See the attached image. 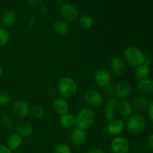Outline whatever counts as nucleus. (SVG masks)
Masks as SVG:
<instances>
[{"label":"nucleus","mask_w":153,"mask_h":153,"mask_svg":"<svg viewBox=\"0 0 153 153\" xmlns=\"http://www.w3.org/2000/svg\"><path fill=\"white\" fill-rule=\"evenodd\" d=\"M88 153H105L102 148L99 147H94L91 148Z\"/></svg>","instance_id":"c9c22d12"},{"label":"nucleus","mask_w":153,"mask_h":153,"mask_svg":"<svg viewBox=\"0 0 153 153\" xmlns=\"http://www.w3.org/2000/svg\"><path fill=\"white\" fill-rule=\"evenodd\" d=\"M54 153H72V150L68 145L65 143H59L55 148Z\"/></svg>","instance_id":"7c9ffc66"},{"label":"nucleus","mask_w":153,"mask_h":153,"mask_svg":"<svg viewBox=\"0 0 153 153\" xmlns=\"http://www.w3.org/2000/svg\"><path fill=\"white\" fill-rule=\"evenodd\" d=\"M57 90L63 98H72L77 93L78 85L75 79L70 76H65L59 80Z\"/></svg>","instance_id":"f03ea898"},{"label":"nucleus","mask_w":153,"mask_h":153,"mask_svg":"<svg viewBox=\"0 0 153 153\" xmlns=\"http://www.w3.org/2000/svg\"><path fill=\"white\" fill-rule=\"evenodd\" d=\"M119 100L116 97L110 98L102 108V113L105 120L111 121L114 119L115 113L117 112V105Z\"/></svg>","instance_id":"9b49d317"},{"label":"nucleus","mask_w":153,"mask_h":153,"mask_svg":"<svg viewBox=\"0 0 153 153\" xmlns=\"http://www.w3.org/2000/svg\"><path fill=\"white\" fill-rule=\"evenodd\" d=\"M3 73H4V71H3V67H1V64H0V77H1V76H2Z\"/></svg>","instance_id":"ea45409f"},{"label":"nucleus","mask_w":153,"mask_h":153,"mask_svg":"<svg viewBox=\"0 0 153 153\" xmlns=\"http://www.w3.org/2000/svg\"><path fill=\"white\" fill-rule=\"evenodd\" d=\"M134 75H135V77L137 79H139V80L148 79V77L150 75V67H149V65L143 64L141 65L138 66L137 67H136Z\"/></svg>","instance_id":"5701e85b"},{"label":"nucleus","mask_w":153,"mask_h":153,"mask_svg":"<svg viewBox=\"0 0 153 153\" xmlns=\"http://www.w3.org/2000/svg\"><path fill=\"white\" fill-rule=\"evenodd\" d=\"M17 153H20V152H17Z\"/></svg>","instance_id":"a19ab883"},{"label":"nucleus","mask_w":153,"mask_h":153,"mask_svg":"<svg viewBox=\"0 0 153 153\" xmlns=\"http://www.w3.org/2000/svg\"><path fill=\"white\" fill-rule=\"evenodd\" d=\"M40 12L43 14H45V13H47V8L46 7H41L40 6Z\"/></svg>","instance_id":"58836bf2"},{"label":"nucleus","mask_w":153,"mask_h":153,"mask_svg":"<svg viewBox=\"0 0 153 153\" xmlns=\"http://www.w3.org/2000/svg\"><path fill=\"white\" fill-rule=\"evenodd\" d=\"M148 103H149V100L147 99L144 98V97H137L134 99L133 101V107L135 108L137 110L139 111H143L145 109L147 108Z\"/></svg>","instance_id":"393cba45"},{"label":"nucleus","mask_w":153,"mask_h":153,"mask_svg":"<svg viewBox=\"0 0 153 153\" xmlns=\"http://www.w3.org/2000/svg\"><path fill=\"white\" fill-rule=\"evenodd\" d=\"M70 140L75 145H83L88 140V133L85 130L76 128L72 131Z\"/></svg>","instance_id":"2eb2a0df"},{"label":"nucleus","mask_w":153,"mask_h":153,"mask_svg":"<svg viewBox=\"0 0 153 153\" xmlns=\"http://www.w3.org/2000/svg\"><path fill=\"white\" fill-rule=\"evenodd\" d=\"M61 15L66 22H74L79 18V10L76 6L70 3H64L60 9Z\"/></svg>","instance_id":"6e6552de"},{"label":"nucleus","mask_w":153,"mask_h":153,"mask_svg":"<svg viewBox=\"0 0 153 153\" xmlns=\"http://www.w3.org/2000/svg\"><path fill=\"white\" fill-rule=\"evenodd\" d=\"M16 132L22 137H28L34 133V127L27 121H21L16 125Z\"/></svg>","instance_id":"dca6fc26"},{"label":"nucleus","mask_w":153,"mask_h":153,"mask_svg":"<svg viewBox=\"0 0 153 153\" xmlns=\"http://www.w3.org/2000/svg\"><path fill=\"white\" fill-rule=\"evenodd\" d=\"M12 101V97L7 91H0V106H5Z\"/></svg>","instance_id":"c85d7f7f"},{"label":"nucleus","mask_w":153,"mask_h":153,"mask_svg":"<svg viewBox=\"0 0 153 153\" xmlns=\"http://www.w3.org/2000/svg\"><path fill=\"white\" fill-rule=\"evenodd\" d=\"M79 24L82 29L88 30L94 25V19L88 14H83L79 18Z\"/></svg>","instance_id":"b1692460"},{"label":"nucleus","mask_w":153,"mask_h":153,"mask_svg":"<svg viewBox=\"0 0 153 153\" xmlns=\"http://www.w3.org/2000/svg\"><path fill=\"white\" fill-rule=\"evenodd\" d=\"M131 92V86L126 81H120L115 85V97L119 100L128 98Z\"/></svg>","instance_id":"9d476101"},{"label":"nucleus","mask_w":153,"mask_h":153,"mask_svg":"<svg viewBox=\"0 0 153 153\" xmlns=\"http://www.w3.org/2000/svg\"><path fill=\"white\" fill-rule=\"evenodd\" d=\"M110 146L113 153H128L131 149L129 141L122 136L114 137L111 141Z\"/></svg>","instance_id":"423d86ee"},{"label":"nucleus","mask_w":153,"mask_h":153,"mask_svg":"<svg viewBox=\"0 0 153 153\" xmlns=\"http://www.w3.org/2000/svg\"><path fill=\"white\" fill-rule=\"evenodd\" d=\"M16 14L13 10H7L2 13L0 17V22L4 27H10L15 23Z\"/></svg>","instance_id":"aec40b11"},{"label":"nucleus","mask_w":153,"mask_h":153,"mask_svg":"<svg viewBox=\"0 0 153 153\" xmlns=\"http://www.w3.org/2000/svg\"><path fill=\"white\" fill-rule=\"evenodd\" d=\"M75 126L76 128L88 130L94 125L95 121V114L93 110L89 108H83L78 112L76 117Z\"/></svg>","instance_id":"7ed1b4c3"},{"label":"nucleus","mask_w":153,"mask_h":153,"mask_svg":"<svg viewBox=\"0 0 153 153\" xmlns=\"http://www.w3.org/2000/svg\"><path fill=\"white\" fill-rule=\"evenodd\" d=\"M125 126L130 134L137 135L144 131L146 128V120L141 114L131 115L126 121Z\"/></svg>","instance_id":"20e7f679"},{"label":"nucleus","mask_w":153,"mask_h":153,"mask_svg":"<svg viewBox=\"0 0 153 153\" xmlns=\"http://www.w3.org/2000/svg\"><path fill=\"white\" fill-rule=\"evenodd\" d=\"M0 153H12V150L5 145L0 144Z\"/></svg>","instance_id":"f704fd0d"},{"label":"nucleus","mask_w":153,"mask_h":153,"mask_svg":"<svg viewBox=\"0 0 153 153\" xmlns=\"http://www.w3.org/2000/svg\"><path fill=\"white\" fill-rule=\"evenodd\" d=\"M52 107L57 114L64 115L66 114L70 111V105L67 100L63 97H57L52 102Z\"/></svg>","instance_id":"4468645a"},{"label":"nucleus","mask_w":153,"mask_h":153,"mask_svg":"<svg viewBox=\"0 0 153 153\" xmlns=\"http://www.w3.org/2000/svg\"><path fill=\"white\" fill-rule=\"evenodd\" d=\"M7 147L11 150H16L19 149L22 144V137L19 134L15 132L13 134H10L7 137Z\"/></svg>","instance_id":"412c9836"},{"label":"nucleus","mask_w":153,"mask_h":153,"mask_svg":"<svg viewBox=\"0 0 153 153\" xmlns=\"http://www.w3.org/2000/svg\"><path fill=\"white\" fill-rule=\"evenodd\" d=\"M110 67L112 73L117 77L125 76L127 72V65L121 58L114 57L111 59Z\"/></svg>","instance_id":"1a4fd4ad"},{"label":"nucleus","mask_w":153,"mask_h":153,"mask_svg":"<svg viewBox=\"0 0 153 153\" xmlns=\"http://www.w3.org/2000/svg\"><path fill=\"white\" fill-rule=\"evenodd\" d=\"M52 28L56 34L59 36H64L68 34L70 31V25L68 22L64 19H57L52 24Z\"/></svg>","instance_id":"a211bd4d"},{"label":"nucleus","mask_w":153,"mask_h":153,"mask_svg":"<svg viewBox=\"0 0 153 153\" xmlns=\"http://www.w3.org/2000/svg\"><path fill=\"white\" fill-rule=\"evenodd\" d=\"M125 128V124L123 121L120 119H113L112 120L108 121V123L106 126V130L108 133L111 135L118 136L123 133Z\"/></svg>","instance_id":"ddd939ff"},{"label":"nucleus","mask_w":153,"mask_h":153,"mask_svg":"<svg viewBox=\"0 0 153 153\" xmlns=\"http://www.w3.org/2000/svg\"><path fill=\"white\" fill-rule=\"evenodd\" d=\"M146 57L138 47L129 46L123 52V61L130 67H137L144 63Z\"/></svg>","instance_id":"f257e3e1"},{"label":"nucleus","mask_w":153,"mask_h":153,"mask_svg":"<svg viewBox=\"0 0 153 153\" xmlns=\"http://www.w3.org/2000/svg\"><path fill=\"white\" fill-rule=\"evenodd\" d=\"M58 94V90L55 88H50L47 90L46 91V95L49 97V98H55L57 97V94Z\"/></svg>","instance_id":"72a5a7b5"},{"label":"nucleus","mask_w":153,"mask_h":153,"mask_svg":"<svg viewBox=\"0 0 153 153\" xmlns=\"http://www.w3.org/2000/svg\"><path fill=\"white\" fill-rule=\"evenodd\" d=\"M1 125L6 128H11L15 125V120L13 116L10 114L4 115L1 118Z\"/></svg>","instance_id":"bb28decb"},{"label":"nucleus","mask_w":153,"mask_h":153,"mask_svg":"<svg viewBox=\"0 0 153 153\" xmlns=\"http://www.w3.org/2000/svg\"><path fill=\"white\" fill-rule=\"evenodd\" d=\"M35 21H36V16H32L29 20V25H33L34 22H35Z\"/></svg>","instance_id":"4c0bfd02"},{"label":"nucleus","mask_w":153,"mask_h":153,"mask_svg":"<svg viewBox=\"0 0 153 153\" xmlns=\"http://www.w3.org/2000/svg\"><path fill=\"white\" fill-rule=\"evenodd\" d=\"M117 111L123 117H128L133 113V106L126 100H119L117 105Z\"/></svg>","instance_id":"6ab92c4d"},{"label":"nucleus","mask_w":153,"mask_h":153,"mask_svg":"<svg viewBox=\"0 0 153 153\" xmlns=\"http://www.w3.org/2000/svg\"><path fill=\"white\" fill-rule=\"evenodd\" d=\"M94 81L98 86L103 88L111 83V75L105 69H98L94 73Z\"/></svg>","instance_id":"f8f14e48"},{"label":"nucleus","mask_w":153,"mask_h":153,"mask_svg":"<svg viewBox=\"0 0 153 153\" xmlns=\"http://www.w3.org/2000/svg\"><path fill=\"white\" fill-rule=\"evenodd\" d=\"M31 114L35 119H42L46 115V111H45V109L42 106L35 105L31 108Z\"/></svg>","instance_id":"a878e982"},{"label":"nucleus","mask_w":153,"mask_h":153,"mask_svg":"<svg viewBox=\"0 0 153 153\" xmlns=\"http://www.w3.org/2000/svg\"><path fill=\"white\" fill-rule=\"evenodd\" d=\"M28 5L32 7H39L41 6L43 0H25Z\"/></svg>","instance_id":"473e14b6"},{"label":"nucleus","mask_w":153,"mask_h":153,"mask_svg":"<svg viewBox=\"0 0 153 153\" xmlns=\"http://www.w3.org/2000/svg\"><path fill=\"white\" fill-rule=\"evenodd\" d=\"M137 90L143 95H150L153 94V81L149 79L139 80L137 84Z\"/></svg>","instance_id":"f3484780"},{"label":"nucleus","mask_w":153,"mask_h":153,"mask_svg":"<svg viewBox=\"0 0 153 153\" xmlns=\"http://www.w3.org/2000/svg\"><path fill=\"white\" fill-rule=\"evenodd\" d=\"M84 101L89 107L98 108L102 103L103 97L98 91L90 89L84 94Z\"/></svg>","instance_id":"0eeeda50"},{"label":"nucleus","mask_w":153,"mask_h":153,"mask_svg":"<svg viewBox=\"0 0 153 153\" xmlns=\"http://www.w3.org/2000/svg\"><path fill=\"white\" fill-rule=\"evenodd\" d=\"M102 91L104 94L109 98L115 97V85H114L112 83H110L103 87Z\"/></svg>","instance_id":"c756f323"},{"label":"nucleus","mask_w":153,"mask_h":153,"mask_svg":"<svg viewBox=\"0 0 153 153\" xmlns=\"http://www.w3.org/2000/svg\"><path fill=\"white\" fill-rule=\"evenodd\" d=\"M10 40V33L6 28H0V47L4 46Z\"/></svg>","instance_id":"cd10ccee"},{"label":"nucleus","mask_w":153,"mask_h":153,"mask_svg":"<svg viewBox=\"0 0 153 153\" xmlns=\"http://www.w3.org/2000/svg\"><path fill=\"white\" fill-rule=\"evenodd\" d=\"M147 115L149 119L153 123V100H149L147 106Z\"/></svg>","instance_id":"2f4dec72"},{"label":"nucleus","mask_w":153,"mask_h":153,"mask_svg":"<svg viewBox=\"0 0 153 153\" xmlns=\"http://www.w3.org/2000/svg\"><path fill=\"white\" fill-rule=\"evenodd\" d=\"M11 110L15 116L23 119L31 114V107L25 100H17L12 103Z\"/></svg>","instance_id":"39448f33"},{"label":"nucleus","mask_w":153,"mask_h":153,"mask_svg":"<svg viewBox=\"0 0 153 153\" xmlns=\"http://www.w3.org/2000/svg\"><path fill=\"white\" fill-rule=\"evenodd\" d=\"M147 144L149 147L153 150V133L149 134L147 138Z\"/></svg>","instance_id":"e433bc0d"},{"label":"nucleus","mask_w":153,"mask_h":153,"mask_svg":"<svg viewBox=\"0 0 153 153\" xmlns=\"http://www.w3.org/2000/svg\"><path fill=\"white\" fill-rule=\"evenodd\" d=\"M76 117L73 114L68 112L67 114L60 116L59 123L64 128H70L75 126Z\"/></svg>","instance_id":"4be33fe9"}]
</instances>
